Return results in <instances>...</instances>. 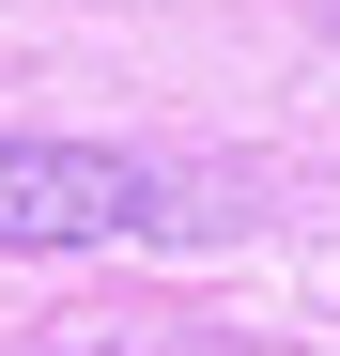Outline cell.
Here are the masks:
<instances>
[{
  "label": "cell",
  "mask_w": 340,
  "mask_h": 356,
  "mask_svg": "<svg viewBox=\"0 0 340 356\" xmlns=\"http://www.w3.org/2000/svg\"><path fill=\"white\" fill-rule=\"evenodd\" d=\"M62 356H108V341H62Z\"/></svg>",
  "instance_id": "2"
},
{
  "label": "cell",
  "mask_w": 340,
  "mask_h": 356,
  "mask_svg": "<svg viewBox=\"0 0 340 356\" xmlns=\"http://www.w3.org/2000/svg\"><path fill=\"white\" fill-rule=\"evenodd\" d=\"M155 170L93 155V140H0V248H124L155 232Z\"/></svg>",
  "instance_id": "1"
}]
</instances>
